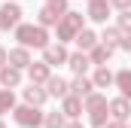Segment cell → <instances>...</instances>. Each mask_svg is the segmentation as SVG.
Here are the masks:
<instances>
[{
  "instance_id": "cell-1",
  "label": "cell",
  "mask_w": 131,
  "mask_h": 128,
  "mask_svg": "<svg viewBox=\"0 0 131 128\" xmlns=\"http://www.w3.org/2000/svg\"><path fill=\"white\" fill-rule=\"evenodd\" d=\"M18 37H21V43H28V46H43V43H46L43 31H37V28H21Z\"/></svg>"
},
{
  "instance_id": "cell-2",
  "label": "cell",
  "mask_w": 131,
  "mask_h": 128,
  "mask_svg": "<svg viewBox=\"0 0 131 128\" xmlns=\"http://www.w3.org/2000/svg\"><path fill=\"white\" fill-rule=\"evenodd\" d=\"M18 22V6H3V12H0V28H9V25H15Z\"/></svg>"
},
{
  "instance_id": "cell-3",
  "label": "cell",
  "mask_w": 131,
  "mask_h": 128,
  "mask_svg": "<svg viewBox=\"0 0 131 128\" xmlns=\"http://www.w3.org/2000/svg\"><path fill=\"white\" fill-rule=\"evenodd\" d=\"M104 12H107V3H104V0H95V3H92V15H95V18H107Z\"/></svg>"
},
{
  "instance_id": "cell-4",
  "label": "cell",
  "mask_w": 131,
  "mask_h": 128,
  "mask_svg": "<svg viewBox=\"0 0 131 128\" xmlns=\"http://www.w3.org/2000/svg\"><path fill=\"white\" fill-rule=\"evenodd\" d=\"M40 116L37 113H31V110H18V122H25V125H31V122H37Z\"/></svg>"
},
{
  "instance_id": "cell-5",
  "label": "cell",
  "mask_w": 131,
  "mask_h": 128,
  "mask_svg": "<svg viewBox=\"0 0 131 128\" xmlns=\"http://www.w3.org/2000/svg\"><path fill=\"white\" fill-rule=\"evenodd\" d=\"M119 82H122V89L131 95V76H128V73H122V76H119Z\"/></svg>"
},
{
  "instance_id": "cell-6",
  "label": "cell",
  "mask_w": 131,
  "mask_h": 128,
  "mask_svg": "<svg viewBox=\"0 0 131 128\" xmlns=\"http://www.w3.org/2000/svg\"><path fill=\"white\" fill-rule=\"evenodd\" d=\"M61 58H64L61 49H49V61H61Z\"/></svg>"
},
{
  "instance_id": "cell-7",
  "label": "cell",
  "mask_w": 131,
  "mask_h": 128,
  "mask_svg": "<svg viewBox=\"0 0 131 128\" xmlns=\"http://www.w3.org/2000/svg\"><path fill=\"white\" fill-rule=\"evenodd\" d=\"M79 43H82V46H92L95 37H92V34H79Z\"/></svg>"
},
{
  "instance_id": "cell-8",
  "label": "cell",
  "mask_w": 131,
  "mask_h": 128,
  "mask_svg": "<svg viewBox=\"0 0 131 128\" xmlns=\"http://www.w3.org/2000/svg\"><path fill=\"white\" fill-rule=\"evenodd\" d=\"M52 92H58V95H61V92H64V82H61V79H52Z\"/></svg>"
},
{
  "instance_id": "cell-9",
  "label": "cell",
  "mask_w": 131,
  "mask_h": 128,
  "mask_svg": "<svg viewBox=\"0 0 131 128\" xmlns=\"http://www.w3.org/2000/svg\"><path fill=\"white\" fill-rule=\"evenodd\" d=\"M73 67H76V70H82V67H85V58H82V55H76V58H73Z\"/></svg>"
},
{
  "instance_id": "cell-10",
  "label": "cell",
  "mask_w": 131,
  "mask_h": 128,
  "mask_svg": "<svg viewBox=\"0 0 131 128\" xmlns=\"http://www.w3.org/2000/svg\"><path fill=\"white\" fill-rule=\"evenodd\" d=\"M76 92H79V95H82V92H89V82H85V79H79V82H76Z\"/></svg>"
},
{
  "instance_id": "cell-11",
  "label": "cell",
  "mask_w": 131,
  "mask_h": 128,
  "mask_svg": "<svg viewBox=\"0 0 131 128\" xmlns=\"http://www.w3.org/2000/svg\"><path fill=\"white\" fill-rule=\"evenodd\" d=\"M92 107H95V110H101V101H92ZM101 119H104V116H101V113H95V122H101Z\"/></svg>"
},
{
  "instance_id": "cell-12",
  "label": "cell",
  "mask_w": 131,
  "mask_h": 128,
  "mask_svg": "<svg viewBox=\"0 0 131 128\" xmlns=\"http://www.w3.org/2000/svg\"><path fill=\"white\" fill-rule=\"evenodd\" d=\"M28 101H43V95H40V92H34V89H31V92H28Z\"/></svg>"
},
{
  "instance_id": "cell-13",
  "label": "cell",
  "mask_w": 131,
  "mask_h": 128,
  "mask_svg": "<svg viewBox=\"0 0 131 128\" xmlns=\"http://www.w3.org/2000/svg\"><path fill=\"white\" fill-rule=\"evenodd\" d=\"M6 104H12V98H9V95H0V110H3Z\"/></svg>"
},
{
  "instance_id": "cell-14",
  "label": "cell",
  "mask_w": 131,
  "mask_h": 128,
  "mask_svg": "<svg viewBox=\"0 0 131 128\" xmlns=\"http://www.w3.org/2000/svg\"><path fill=\"white\" fill-rule=\"evenodd\" d=\"M125 46H128V49H131V37H128V40H125Z\"/></svg>"
},
{
  "instance_id": "cell-15",
  "label": "cell",
  "mask_w": 131,
  "mask_h": 128,
  "mask_svg": "<svg viewBox=\"0 0 131 128\" xmlns=\"http://www.w3.org/2000/svg\"><path fill=\"white\" fill-rule=\"evenodd\" d=\"M73 128H76V125H73Z\"/></svg>"
}]
</instances>
